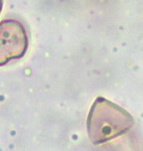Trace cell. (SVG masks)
Listing matches in <instances>:
<instances>
[{
	"label": "cell",
	"instance_id": "1",
	"mask_svg": "<svg viewBox=\"0 0 143 151\" xmlns=\"http://www.w3.org/2000/svg\"><path fill=\"white\" fill-rule=\"evenodd\" d=\"M133 118L125 109L99 97L95 100L87 119L89 138L94 144H102L127 132Z\"/></svg>",
	"mask_w": 143,
	"mask_h": 151
},
{
	"label": "cell",
	"instance_id": "2",
	"mask_svg": "<svg viewBox=\"0 0 143 151\" xmlns=\"http://www.w3.org/2000/svg\"><path fill=\"white\" fill-rule=\"evenodd\" d=\"M27 47L28 37L22 24L16 20L0 22V65L22 58Z\"/></svg>",
	"mask_w": 143,
	"mask_h": 151
},
{
	"label": "cell",
	"instance_id": "3",
	"mask_svg": "<svg viewBox=\"0 0 143 151\" xmlns=\"http://www.w3.org/2000/svg\"><path fill=\"white\" fill-rule=\"evenodd\" d=\"M2 4H3V2L0 1V12H1V9H2Z\"/></svg>",
	"mask_w": 143,
	"mask_h": 151
}]
</instances>
